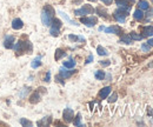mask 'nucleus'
<instances>
[{"label":"nucleus","mask_w":153,"mask_h":127,"mask_svg":"<svg viewBox=\"0 0 153 127\" xmlns=\"http://www.w3.org/2000/svg\"><path fill=\"white\" fill-rule=\"evenodd\" d=\"M22 26H24V22L21 21V19L17 18L12 21V27H13V30H20V28H22Z\"/></svg>","instance_id":"nucleus-11"},{"label":"nucleus","mask_w":153,"mask_h":127,"mask_svg":"<svg viewBox=\"0 0 153 127\" xmlns=\"http://www.w3.org/2000/svg\"><path fill=\"white\" fill-rule=\"evenodd\" d=\"M117 5L119 6V8H123V10H126L128 11L131 5H130V0H115Z\"/></svg>","instance_id":"nucleus-7"},{"label":"nucleus","mask_w":153,"mask_h":127,"mask_svg":"<svg viewBox=\"0 0 153 127\" xmlns=\"http://www.w3.org/2000/svg\"><path fill=\"white\" fill-rule=\"evenodd\" d=\"M141 50H143L144 52H150L151 46H150L149 44H143V45H141Z\"/></svg>","instance_id":"nucleus-29"},{"label":"nucleus","mask_w":153,"mask_h":127,"mask_svg":"<svg viewBox=\"0 0 153 127\" xmlns=\"http://www.w3.org/2000/svg\"><path fill=\"white\" fill-rule=\"evenodd\" d=\"M104 31L106 33H111V34H120L121 33V28L118 26H110L107 28H104Z\"/></svg>","instance_id":"nucleus-9"},{"label":"nucleus","mask_w":153,"mask_h":127,"mask_svg":"<svg viewBox=\"0 0 153 127\" xmlns=\"http://www.w3.org/2000/svg\"><path fill=\"white\" fill-rule=\"evenodd\" d=\"M97 12H98V14H99L100 17H106V14H107L106 10L102 8V7H98V8H97Z\"/></svg>","instance_id":"nucleus-24"},{"label":"nucleus","mask_w":153,"mask_h":127,"mask_svg":"<svg viewBox=\"0 0 153 127\" xmlns=\"http://www.w3.org/2000/svg\"><path fill=\"white\" fill-rule=\"evenodd\" d=\"M14 41H16V39H14L13 36H5V40H4V46L6 48H13Z\"/></svg>","instance_id":"nucleus-6"},{"label":"nucleus","mask_w":153,"mask_h":127,"mask_svg":"<svg viewBox=\"0 0 153 127\" xmlns=\"http://www.w3.org/2000/svg\"><path fill=\"white\" fill-rule=\"evenodd\" d=\"M74 66H76V61L73 60V59H71V60H67V61H64V67H66V68H74Z\"/></svg>","instance_id":"nucleus-16"},{"label":"nucleus","mask_w":153,"mask_h":127,"mask_svg":"<svg viewBox=\"0 0 153 127\" xmlns=\"http://www.w3.org/2000/svg\"><path fill=\"white\" fill-rule=\"evenodd\" d=\"M94 12L93 7L91 5H84L82 7L78 8L74 11V14L78 16V17H82V16H87V14H92Z\"/></svg>","instance_id":"nucleus-2"},{"label":"nucleus","mask_w":153,"mask_h":127,"mask_svg":"<svg viewBox=\"0 0 153 127\" xmlns=\"http://www.w3.org/2000/svg\"><path fill=\"white\" fill-rule=\"evenodd\" d=\"M50 78H51V72H47L46 76H45V81L48 82V81H50Z\"/></svg>","instance_id":"nucleus-35"},{"label":"nucleus","mask_w":153,"mask_h":127,"mask_svg":"<svg viewBox=\"0 0 153 127\" xmlns=\"http://www.w3.org/2000/svg\"><path fill=\"white\" fill-rule=\"evenodd\" d=\"M130 36H131V39H132V40H138V41H140V40L144 38L143 36H139V34H138V33H135V32H132V33L130 34Z\"/></svg>","instance_id":"nucleus-23"},{"label":"nucleus","mask_w":153,"mask_h":127,"mask_svg":"<svg viewBox=\"0 0 153 127\" xmlns=\"http://www.w3.org/2000/svg\"><path fill=\"white\" fill-rule=\"evenodd\" d=\"M111 87L110 86H106V87H104L101 91L99 92V97L101 98V99H106L108 95H110V93H111Z\"/></svg>","instance_id":"nucleus-10"},{"label":"nucleus","mask_w":153,"mask_h":127,"mask_svg":"<svg viewBox=\"0 0 153 127\" xmlns=\"http://www.w3.org/2000/svg\"><path fill=\"white\" fill-rule=\"evenodd\" d=\"M50 124V117H47V118H45V119H42V120H40L38 121V125H48Z\"/></svg>","instance_id":"nucleus-27"},{"label":"nucleus","mask_w":153,"mask_h":127,"mask_svg":"<svg viewBox=\"0 0 153 127\" xmlns=\"http://www.w3.org/2000/svg\"><path fill=\"white\" fill-rule=\"evenodd\" d=\"M80 22L88 26V27H93L97 24V18H94V17H84V18L80 19Z\"/></svg>","instance_id":"nucleus-5"},{"label":"nucleus","mask_w":153,"mask_h":127,"mask_svg":"<svg viewBox=\"0 0 153 127\" xmlns=\"http://www.w3.org/2000/svg\"><path fill=\"white\" fill-rule=\"evenodd\" d=\"M52 26L53 27H57V28H60L61 27V21L59 19H52Z\"/></svg>","instance_id":"nucleus-25"},{"label":"nucleus","mask_w":153,"mask_h":127,"mask_svg":"<svg viewBox=\"0 0 153 127\" xmlns=\"http://www.w3.org/2000/svg\"><path fill=\"white\" fill-rule=\"evenodd\" d=\"M127 16H128V11L123 10V8H118V10L114 12V14H113L114 19L118 21V22H120V24H124V22H125V20H126V17H127Z\"/></svg>","instance_id":"nucleus-3"},{"label":"nucleus","mask_w":153,"mask_h":127,"mask_svg":"<svg viewBox=\"0 0 153 127\" xmlns=\"http://www.w3.org/2000/svg\"><path fill=\"white\" fill-rule=\"evenodd\" d=\"M88 1H93V2H94V1H97V0H88Z\"/></svg>","instance_id":"nucleus-39"},{"label":"nucleus","mask_w":153,"mask_h":127,"mask_svg":"<svg viewBox=\"0 0 153 127\" xmlns=\"http://www.w3.org/2000/svg\"><path fill=\"white\" fill-rule=\"evenodd\" d=\"M146 18H147V20H149V19H152L153 18V10L149 11V12L146 13Z\"/></svg>","instance_id":"nucleus-33"},{"label":"nucleus","mask_w":153,"mask_h":127,"mask_svg":"<svg viewBox=\"0 0 153 127\" xmlns=\"http://www.w3.org/2000/svg\"><path fill=\"white\" fill-rule=\"evenodd\" d=\"M59 14H60V16H61L62 18L65 19V20H67V21H68L70 24H72V25H76V26H78V25H79V24H76V21H73V20H71V19L68 18L66 13H64V12H61V11H59Z\"/></svg>","instance_id":"nucleus-17"},{"label":"nucleus","mask_w":153,"mask_h":127,"mask_svg":"<svg viewBox=\"0 0 153 127\" xmlns=\"http://www.w3.org/2000/svg\"><path fill=\"white\" fill-rule=\"evenodd\" d=\"M101 1H102L105 5H110V4H112V1H113V0H101Z\"/></svg>","instance_id":"nucleus-37"},{"label":"nucleus","mask_w":153,"mask_h":127,"mask_svg":"<svg viewBox=\"0 0 153 127\" xmlns=\"http://www.w3.org/2000/svg\"><path fill=\"white\" fill-rule=\"evenodd\" d=\"M120 42H124V44H131L132 42V39H131V36H127V34H125V36H123L120 38Z\"/></svg>","instance_id":"nucleus-20"},{"label":"nucleus","mask_w":153,"mask_h":127,"mask_svg":"<svg viewBox=\"0 0 153 127\" xmlns=\"http://www.w3.org/2000/svg\"><path fill=\"white\" fill-rule=\"evenodd\" d=\"M133 17L135 20H143L144 19V13H143V10H140V8H138V10H135L134 11V14H133Z\"/></svg>","instance_id":"nucleus-14"},{"label":"nucleus","mask_w":153,"mask_h":127,"mask_svg":"<svg viewBox=\"0 0 153 127\" xmlns=\"http://www.w3.org/2000/svg\"><path fill=\"white\" fill-rule=\"evenodd\" d=\"M40 98H41V95H40V92L39 91H36L32 95H31V99H30V101L32 102V104H37L40 101Z\"/></svg>","instance_id":"nucleus-13"},{"label":"nucleus","mask_w":153,"mask_h":127,"mask_svg":"<svg viewBox=\"0 0 153 127\" xmlns=\"http://www.w3.org/2000/svg\"><path fill=\"white\" fill-rule=\"evenodd\" d=\"M100 65L104 66V67H106V66H110L111 65V61L110 60H104V61H100Z\"/></svg>","instance_id":"nucleus-32"},{"label":"nucleus","mask_w":153,"mask_h":127,"mask_svg":"<svg viewBox=\"0 0 153 127\" xmlns=\"http://www.w3.org/2000/svg\"><path fill=\"white\" fill-rule=\"evenodd\" d=\"M92 61H93V55H90V56L87 58V60L85 61V64L87 65V64H90V62H92Z\"/></svg>","instance_id":"nucleus-34"},{"label":"nucleus","mask_w":153,"mask_h":127,"mask_svg":"<svg viewBox=\"0 0 153 127\" xmlns=\"http://www.w3.org/2000/svg\"><path fill=\"white\" fill-rule=\"evenodd\" d=\"M117 98H118L117 93H113L111 97H108V102H114L115 100H117Z\"/></svg>","instance_id":"nucleus-31"},{"label":"nucleus","mask_w":153,"mask_h":127,"mask_svg":"<svg viewBox=\"0 0 153 127\" xmlns=\"http://www.w3.org/2000/svg\"><path fill=\"white\" fill-rule=\"evenodd\" d=\"M41 65V61H40V56H37L33 61H32V64H31V66L33 67V68H38L39 66Z\"/></svg>","instance_id":"nucleus-21"},{"label":"nucleus","mask_w":153,"mask_h":127,"mask_svg":"<svg viewBox=\"0 0 153 127\" xmlns=\"http://www.w3.org/2000/svg\"><path fill=\"white\" fill-rule=\"evenodd\" d=\"M74 125L76 126H80L81 125V115L80 114H76V118L74 120Z\"/></svg>","instance_id":"nucleus-28"},{"label":"nucleus","mask_w":153,"mask_h":127,"mask_svg":"<svg viewBox=\"0 0 153 127\" xmlns=\"http://www.w3.org/2000/svg\"><path fill=\"white\" fill-rule=\"evenodd\" d=\"M68 38H70L71 40H73V41H76V40L79 39V38H78L76 36H72V34H70V36H68Z\"/></svg>","instance_id":"nucleus-36"},{"label":"nucleus","mask_w":153,"mask_h":127,"mask_svg":"<svg viewBox=\"0 0 153 127\" xmlns=\"http://www.w3.org/2000/svg\"><path fill=\"white\" fill-rule=\"evenodd\" d=\"M65 55V52L62 51V50H60V48H58L57 51H56V55H54V58H56V60H59L61 56H64Z\"/></svg>","instance_id":"nucleus-22"},{"label":"nucleus","mask_w":153,"mask_h":127,"mask_svg":"<svg viewBox=\"0 0 153 127\" xmlns=\"http://www.w3.org/2000/svg\"><path fill=\"white\" fill-rule=\"evenodd\" d=\"M97 52H98V54L99 55H108L107 50L104 48L102 46H98V47H97Z\"/></svg>","instance_id":"nucleus-18"},{"label":"nucleus","mask_w":153,"mask_h":127,"mask_svg":"<svg viewBox=\"0 0 153 127\" xmlns=\"http://www.w3.org/2000/svg\"><path fill=\"white\" fill-rule=\"evenodd\" d=\"M94 76H96L97 80H104L105 79V72L104 71H97L94 73Z\"/></svg>","instance_id":"nucleus-19"},{"label":"nucleus","mask_w":153,"mask_h":127,"mask_svg":"<svg viewBox=\"0 0 153 127\" xmlns=\"http://www.w3.org/2000/svg\"><path fill=\"white\" fill-rule=\"evenodd\" d=\"M138 6H139V8H140V10H149L150 4H149L146 0H139Z\"/></svg>","instance_id":"nucleus-15"},{"label":"nucleus","mask_w":153,"mask_h":127,"mask_svg":"<svg viewBox=\"0 0 153 127\" xmlns=\"http://www.w3.org/2000/svg\"><path fill=\"white\" fill-rule=\"evenodd\" d=\"M20 124L24 125V126H32V123L26 120V119H20Z\"/></svg>","instance_id":"nucleus-30"},{"label":"nucleus","mask_w":153,"mask_h":127,"mask_svg":"<svg viewBox=\"0 0 153 127\" xmlns=\"http://www.w3.org/2000/svg\"><path fill=\"white\" fill-rule=\"evenodd\" d=\"M54 16V10L51 7V6H45L42 12H41V21L45 26H50L51 22H52V19Z\"/></svg>","instance_id":"nucleus-1"},{"label":"nucleus","mask_w":153,"mask_h":127,"mask_svg":"<svg viewBox=\"0 0 153 127\" xmlns=\"http://www.w3.org/2000/svg\"><path fill=\"white\" fill-rule=\"evenodd\" d=\"M59 71H60V76H61V78H64V79L70 78V76H71L73 73L76 72V70H74V71H73V70H72V71H68L66 67H61Z\"/></svg>","instance_id":"nucleus-8"},{"label":"nucleus","mask_w":153,"mask_h":127,"mask_svg":"<svg viewBox=\"0 0 153 127\" xmlns=\"http://www.w3.org/2000/svg\"><path fill=\"white\" fill-rule=\"evenodd\" d=\"M59 30L60 28H57V27H51V30H50V33H51V36H59Z\"/></svg>","instance_id":"nucleus-26"},{"label":"nucleus","mask_w":153,"mask_h":127,"mask_svg":"<svg viewBox=\"0 0 153 127\" xmlns=\"http://www.w3.org/2000/svg\"><path fill=\"white\" fill-rule=\"evenodd\" d=\"M143 36H153V26H145L143 27Z\"/></svg>","instance_id":"nucleus-12"},{"label":"nucleus","mask_w":153,"mask_h":127,"mask_svg":"<svg viewBox=\"0 0 153 127\" xmlns=\"http://www.w3.org/2000/svg\"><path fill=\"white\" fill-rule=\"evenodd\" d=\"M147 44H149V45H150L151 47H153V39H150V40L147 41Z\"/></svg>","instance_id":"nucleus-38"},{"label":"nucleus","mask_w":153,"mask_h":127,"mask_svg":"<svg viewBox=\"0 0 153 127\" xmlns=\"http://www.w3.org/2000/svg\"><path fill=\"white\" fill-rule=\"evenodd\" d=\"M73 117H74V112L72 108H65L64 109V113H62V118L66 123H71L73 120Z\"/></svg>","instance_id":"nucleus-4"}]
</instances>
